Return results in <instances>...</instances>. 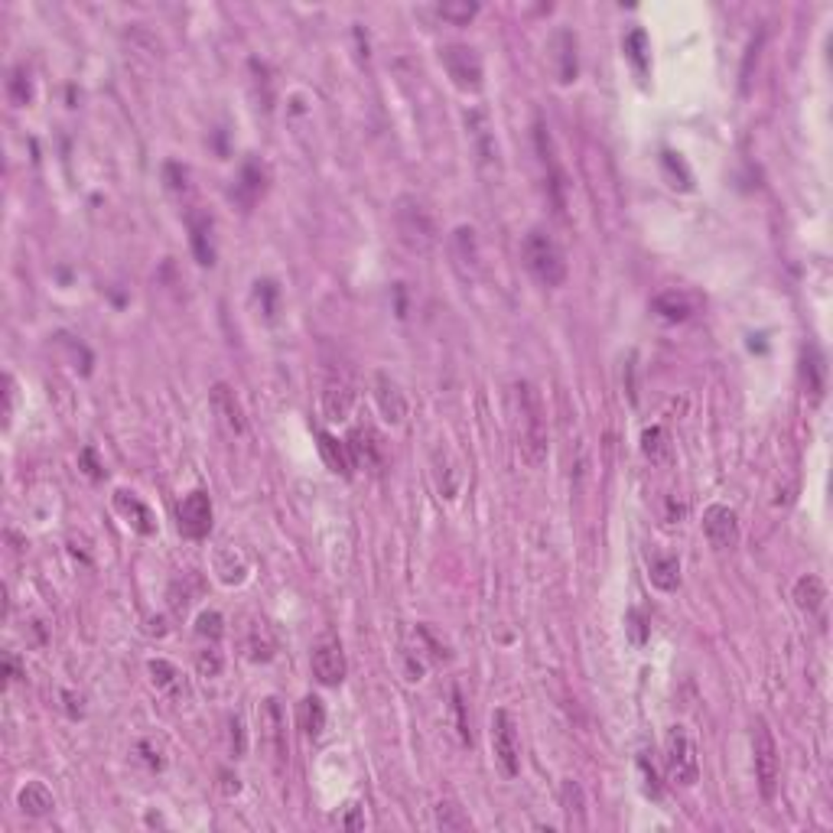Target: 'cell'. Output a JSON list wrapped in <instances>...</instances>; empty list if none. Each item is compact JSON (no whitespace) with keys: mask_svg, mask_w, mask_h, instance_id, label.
<instances>
[{"mask_svg":"<svg viewBox=\"0 0 833 833\" xmlns=\"http://www.w3.org/2000/svg\"><path fill=\"white\" fill-rule=\"evenodd\" d=\"M551 49H553V72H557V82H560V85L577 82V75H579L577 36H573L570 30H560V33L553 36Z\"/></svg>","mask_w":833,"mask_h":833,"instance_id":"2e32d148","label":"cell"},{"mask_svg":"<svg viewBox=\"0 0 833 833\" xmlns=\"http://www.w3.org/2000/svg\"><path fill=\"white\" fill-rule=\"evenodd\" d=\"M186 225H189V245H193V255L202 267H212L215 264V225H212V215L202 209H189L186 215Z\"/></svg>","mask_w":833,"mask_h":833,"instance_id":"5bb4252c","label":"cell"},{"mask_svg":"<svg viewBox=\"0 0 833 833\" xmlns=\"http://www.w3.org/2000/svg\"><path fill=\"white\" fill-rule=\"evenodd\" d=\"M261 736L264 746L271 752L273 765L283 768L290 759V739H287V716H283V707L277 697H267L261 703Z\"/></svg>","mask_w":833,"mask_h":833,"instance_id":"30bf717a","label":"cell"},{"mask_svg":"<svg viewBox=\"0 0 833 833\" xmlns=\"http://www.w3.org/2000/svg\"><path fill=\"white\" fill-rule=\"evenodd\" d=\"M560 804H563V814H567V824L583 830V827H586V801H583V788H579L577 781H563Z\"/></svg>","mask_w":833,"mask_h":833,"instance_id":"cb8c5ba5","label":"cell"},{"mask_svg":"<svg viewBox=\"0 0 833 833\" xmlns=\"http://www.w3.org/2000/svg\"><path fill=\"white\" fill-rule=\"evenodd\" d=\"M648 577L661 593H674L681 586V560L677 557H655Z\"/></svg>","mask_w":833,"mask_h":833,"instance_id":"484cf974","label":"cell"},{"mask_svg":"<svg viewBox=\"0 0 833 833\" xmlns=\"http://www.w3.org/2000/svg\"><path fill=\"white\" fill-rule=\"evenodd\" d=\"M794 603H798V609H804L807 615H814L824 609L827 603V586L824 579L814 577V573H807V577H801L798 583H794Z\"/></svg>","mask_w":833,"mask_h":833,"instance_id":"d6986e66","label":"cell"},{"mask_svg":"<svg viewBox=\"0 0 833 833\" xmlns=\"http://www.w3.org/2000/svg\"><path fill=\"white\" fill-rule=\"evenodd\" d=\"M491 749H495V759H499L501 772L515 778L521 772V742H517V723L505 707L491 713Z\"/></svg>","mask_w":833,"mask_h":833,"instance_id":"9c48e42d","label":"cell"},{"mask_svg":"<svg viewBox=\"0 0 833 833\" xmlns=\"http://www.w3.org/2000/svg\"><path fill=\"white\" fill-rule=\"evenodd\" d=\"M351 401H355V395H351V387L345 385V381H329L323 391V411L329 421H345L351 411Z\"/></svg>","mask_w":833,"mask_h":833,"instance_id":"7402d4cb","label":"cell"},{"mask_svg":"<svg viewBox=\"0 0 833 833\" xmlns=\"http://www.w3.org/2000/svg\"><path fill=\"white\" fill-rule=\"evenodd\" d=\"M664 762H667V775H671V781H674V785H684V788H690V785H697V778H700L697 749H693L690 736H687L681 726H674L671 733H667V739H664Z\"/></svg>","mask_w":833,"mask_h":833,"instance_id":"ba28073f","label":"cell"},{"mask_svg":"<svg viewBox=\"0 0 833 833\" xmlns=\"http://www.w3.org/2000/svg\"><path fill=\"white\" fill-rule=\"evenodd\" d=\"M453 247H456V257L465 267V273L479 271V245H475L473 229H456V235H453Z\"/></svg>","mask_w":833,"mask_h":833,"instance_id":"f1b7e54d","label":"cell"},{"mask_svg":"<svg viewBox=\"0 0 833 833\" xmlns=\"http://www.w3.org/2000/svg\"><path fill=\"white\" fill-rule=\"evenodd\" d=\"M319 449H323L325 463L333 465V473L351 475V469H355V463H351L349 447H345V443H339V439H333V437H329V433H319Z\"/></svg>","mask_w":833,"mask_h":833,"instance_id":"83f0119b","label":"cell"},{"mask_svg":"<svg viewBox=\"0 0 833 833\" xmlns=\"http://www.w3.org/2000/svg\"><path fill=\"white\" fill-rule=\"evenodd\" d=\"M804 377H807V391L814 395V401H820L824 397V387H827V365H824V355H820V349L817 345H807L804 349Z\"/></svg>","mask_w":833,"mask_h":833,"instance_id":"d4e9b609","label":"cell"},{"mask_svg":"<svg viewBox=\"0 0 833 833\" xmlns=\"http://www.w3.org/2000/svg\"><path fill=\"white\" fill-rule=\"evenodd\" d=\"M703 531L716 551H733L739 544V517L729 505H710L703 511Z\"/></svg>","mask_w":833,"mask_h":833,"instance_id":"7c38bea8","label":"cell"},{"mask_svg":"<svg viewBox=\"0 0 833 833\" xmlns=\"http://www.w3.org/2000/svg\"><path fill=\"white\" fill-rule=\"evenodd\" d=\"M465 134H469V143H473L475 163L485 176H499L501 173V153L499 141H495V131H491V121L482 108H473L465 111Z\"/></svg>","mask_w":833,"mask_h":833,"instance_id":"8992f818","label":"cell"},{"mask_svg":"<svg viewBox=\"0 0 833 833\" xmlns=\"http://www.w3.org/2000/svg\"><path fill=\"white\" fill-rule=\"evenodd\" d=\"M655 313H658L661 319H667V323H684V319H690L693 303L687 293L667 290V293H661V297L655 299Z\"/></svg>","mask_w":833,"mask_h":833,"instance_id":"603a6c76","label":"cell"},{"mask_svg":"<svg viewBox=\"0 0 833 833\" xmlns=\"http://www.w3.org/2000/svg\"><path fill=\"white\" fill-rule=\"evenodd\" d=\"M299 729L307 733V736L319 739L325 729V707L319 697H303V703H299Z\"/></svg>","mask_w":833,"mask_h":833,"instance_id":"4316f807","label":"cell"},{"mask_svg":"<svg viewBox=\"0 0 833 833\" xmlns=\"http://www.w3.org/2000/svg\"><path fill=\"white\" fill-rule=\"evenodd\" d=\"M534 147H537V157H541V167H544L547 195H551V202H553V212L563 215V212H567V193H570V176H567L560 157H557V147H553V137L544 127V121H537V127H534Z\"/></svg>","mask_w":833,"mask_h":833,"instance_id":"5b68a950","label":"cell"},{"mask_svg":"<svg viewBox=\"0 0 833 833\" xmlns=\"http://www.w3.org/2000/svg\"><path fill=\"white\" fill-rule=\"evenodd\" d=\"M437 824L443 827V830H469L473 820H469L456 804H439L437 807Z\"/></svg>","mask_w":833,"mask_h":833,"instance_id":"d6a6232c","label":"cell"},{"mask_svg":"<svg viewBox=\"0 0 833 833\" xmlns=\"http://www.w3.org/2000/svg\"><path fill=\"white\" fill-rule=\"evenodd\" d=\"M231 749H235V755L241 759L245 755V726H241V719H231Z\"/></svg>","mask_w":833,"mask_h":833,"instance_id":"ab89813d","label":"cell"},{"mask_svg":"<svg viewBox=\"0 0 833 833\" xmlns=\"http://www.w3.org/2000/svg\"><path fill=\"white\" fill-rule=\"evenodd\" d=\"M221 632H225V625H221L219 612H202L199 619H195V635H199V638H209V645H219Z\"/></svg>","mask_w":833,"mask_h":833,"instance_id":"836d02e7","label":"cell"},{"mask_svg":"<svg viewBox=\"0 0 833 833\" xmlns=\"http://www.w3.org/2000/svg\"><path fill=\"white\" fill-rule=\"evenodd\" d=\"M115 508L121 511L124 517H127V525H134L141 534H153V515H150V508L143 505L137 495H131V491H115Z\"/></svg>","mask_w":833,"mask_h":833,"instance_id":"ac0fdd59","label":"cell"},{"mask_svg":"<svg viewBox=\"0 0 833 833\" xmlns=\"http://www.w3.org/2000/svg\"><path fill=\"white\" fill-rule=\"evenodd\" d=\"M10 98H13V105H27L30 101V82L23 69H17L13 79H10Z\"/></svg>","mask_w":833,"mask_h":833,"instance_id":"74e56055","label":"cell"},{"mask_svg":"<svg viewBox=\"0 0 833 833\" xmlns=\"http://www.w3.org/2000/svg\"><path fill=\"white\" fill-rule=\"evenodd\" d=\"M212 407H215V413L221 417V423L229 427V433H245V411H241V403H238L235 391H231L229 385H215L212 387Z\"/></svg>","mask_w":833,"mask_h":833,"instance_id":"e0dca14e","label":"cell"},{"mask_svg":"<svg viewBox=\"0 0 833 833\" xmlns=\"http://www.w3.org/2000/svg\"><path fill=\"white\" fill-rule=\"evenodd\" d=\"M645 456L651 459V463H661L664 459V453H667V437H664V430L661 427H651V430H645Z\"/></svg>","mask_w":833,"mask_h":833,"instance_id":"8d00e7d4","label":"cell"},{"mask_svg":"<svg viewBox=\"0 0 833 833\" xmlns=\"http://www.w3.org/2000/svg\"><path fill=\"white\" fill-rule=\"evenodd\" d=\"M261 193H264L261 167H257V163H247V167L241 169V183L235 186V195L245 202V205H255V202L261 199Z\"/></svg>","mask_w":833,"mask_h":833,"instance_id":"f546056e","label":"cell"},{"mask_svg":"<svg viewBox=\"0 0 833 833\" xmlns=\"http://www.w3.org/2000/svg\"><path fill=\"white\" fill-rule=\"evenodd\" d=\"M245 651L251 661H271L273 651H277V641H273V632L267 622H251L247 625V638H245Z\"/></svg>","mask_w":833,"mask_h":833,"instance_id":"44dd1931","label":"cell"},{"mask_svg":"<svg viewBox=\"0 0 833 833\" xmlns=\"http://www.w3.org/2000/svg\"><path fill=\"white\" fill-rule=\"evenodd\" d=\"M395 229L401 235V241L417 255H430L437 247L439 235H437V221H433L430 209L417 202L413 195H403L397 199L395 205Z\"/></svg>","mask_w":833,"mask_h":833,"instance_id":"3957f363","label":"cell"},{"mask_svg":"<svg viewBox=\"0 0 833 833\" xmlns=\"http://www.w3.org/2000/svg\"><path fill=\"white\" fill-rule=\"evenodd\" d=\"M195 667H199L202 677H219L221 674V651L215 648V645L202 648L199 655H195Z\"/></svg>","mask_w":833,"mask_h":833,"instance_id":"d590c367","label":"cell"},{"mask_svg":"<svg viewBox=\"0 0 833 833\" xmlns=\"http://www.w3.org/2000/svg\"><path fill=\"white\" fill-rule=\"evenodd\" d=\"M150 677H153V684L160 687V690H179V684H183V677H179V671H176L169 661L157 658L150 661Z\"/></svg>","mask_w":833,"mask_h":833,"instance_id":"1f68e13d","label":"cell"},{"mask_svg":"<svg viewBox=\"0 0 833 833\" xmlns=\"http://www.w3.org/2000/svg\"><path fill=\"white\" fill-rule=\"evenodd\" d=\"M752 755H755V781H759V791H762L765 801H772L775 791H778L781 752H778V742H775L772 729H768V723H765V719H755Z\"/></svg>","mask_w":833,"mask_h":833,"instance_id":"277c9868","label":"cell"},{"mask_svg":"<svg viewBox=\"0 0 833 833\" xmlns=\"http://www.w3.org/2000/svg\"><path fill=\"white\" fill-rule=\"evenodd\" d=\"M515 411H517V447L527 465L547 463L551 453V430H547V407L544 397L531 381H515Z\"/></svg>","mask_w":833,"mask_h":833,"instance_id":"6da1fadb","label":"cell"},{"mask_svg":"<svg viewBox=\"0 0 833 833\" xmlns=\"http://www.w3.org/2000/svg\"><path fill=\"white\" fill-rule=\"evenodd\" d=\"M439 17L443 20H449V23H469V20L479 13V4H469V0H463V4H439V10H437Z\"/></svg>","mask_w":833,"mask_h":833,"instance_id":"e575fe53","label":"cell"},{"mask_svg":"<svg viewBox=\"0 0 833 833\" xmlns=\"http://www.w3.org/2000/svg\"><path fill=\"white\" fill-rule=\"evenodd\" d=\"M313 677L323 687H339L345 681V655L335 638H323L313 648Z\"/></svg>","mask_w":833,"mask_h":833,"instance_id":"4fadbf2b","label":"cell"},{"mask_svg":"<svg viewBox=\"0 0 833 833\" xmlns=\"http://www.w3.org/2000/svg\"><path fill=\"white\" fill-rule=\"evenodd\" d=\"M453 703H456V716H459V736H463V742H473V733H469V723H465L463 693L459 690H453Z\"/></svg>","mask_w":833,"mask_h":833,"instance_id":"f35d334b","label":"cell"},{"mask_svg":"<svg viewBox=\"0 0 833 833\" xmlns=\"http://www.w3.org/2000/svg\"><path fill=\"white\" fill-rule=\"evenodd\" d=\"M17 804L23 814L30 817H46L49 811H53V794H49V788H46L43 781H27L23 788H20L17 794Z\"/></svg>","mask_w":833,"mask_h":833,"instance_id":"ffe728a7","label":"cell"},{"mask_svg":"<svg viewBox=\"0 0 833 833\" xmlns=\"http://www.w3.org/2000/svg\"><path fill=\"white\" fill-rule=\"evenodd\" d=\"M4 664H7L10 681H20V677H23V674H20V664H17V658H13V655H7V658H4Z\"/></svg>","mask_w":833,"mask_h":833,"instance_id":"60d3db41","label":"cell"},{"mask_svg":"<svg viewBox=\"0 0 833 833\" xmlns=\"http://www.w3.org/2000/svg\"><path fill=\"white\" fill-rule=\"evenodd\" d=\"M176 521H179V531H183L189 541H202L209 537L212 531V501L205 491H189L179 508H176Z\"/></svg>","mask_w":833,"mask_h":833,"instance_id":"8fae6325","label":"cell"},{"mask_svg":"<svg viewBox=\"0 0 833 833\" xmlns=\"http://www.w3.org/2000/svg\"><path fill=\"white\" fill-rule=\"evenodd\" d=\"M439 62L447 65V75L453 79V85L463 88V91H479L485 79L482 69V56L475 53L473 46L465 43H449L439 49Z\"/></svg>","mask_w":833,"mask_h":833,"instance_id":"52a82bcc","label":"cell"},{"mask_svg":"<svg viewBox=\"0 0 833 833\" xmlns=\"http://www.w3.org/2000/svg\"><path fill=\"white\" fill-rule=\"evenodd\" d=\"M521 255H525V264L527 271L534 273L537 283H544V287H563V281H567V255H563V247L553 241L551 235H544V231H527L525 245H521Z\"/></svg>","mask_w":833,"mask_h":833,"instance_id":"7a4b0ae2","label":"cell"},{"mask_svg":"<svg viewBox=\"0 0 833 833\" xmlns=\"http://www.w3.org/2000/svg\"><path fill=\"white\" fill-rule=\"evenodd\" d=\"M375 401H377V411H381V417H385L387 423H403V417H407V397H403V391L397 387V381L391 375H385V371H377L375 375Z\"/></svg>","mask_w":833,"mask_h":833,"instance_id":"9a60e30c","label":"cell"},{"mask_svg":"<svg viewBox=\"0 0 833 833\" xmlns=\"http://www.w3.org/2000/svg\"><path fill=\"white\" fill-rule=\"evenodd\" d=\"M632 632H635V641H645V632H641V615L638 612H632Z\"/></svg>","mask_w":833,"mask_h":833,"instance_id":"b9f144b4","label":"cell"},{"mask_svg":"<svg viewBox=\"0 0 833 833\" xmlns=\"http://www.w3.org/2000/svg\"><path fill=\"white\" fill-rule=\"evenodd\" d=\"M648 33L645 30H632V33L625 36V56L632 59V65L638 69V75H645L648 72Z\"/></svg>","mask_w":833,"mask_h":833,"instance_id":"4dcf8cb0","label":"cell"}]
</instances>
